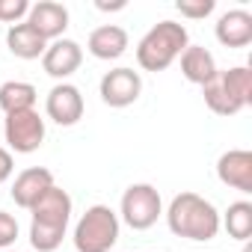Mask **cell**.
I'll return each mask as SVG.
<instances>
[{"label":"cell","mask_w":252,"mask_h":252,"mask_svg":"<svg viewBox=\"0 0 252 252\" xmlns=\"http://www.w3.org/2000/svg\"><path fill=\"white\" fill-rule=\"evenodd\" d=\"M98 89H101V101L104 104H110V107H128V104H134L140 98L143 77L134 68L119 65V68H113V71H107L101 77V86Z\"/></svg>","instance_id":"6"},{"label":"cell","mask_w":252,"mask_h":252,"mask_svg":"<svg viewBox=\"0 0 252 252\" xmlns=\"http://www.w3.org/2000/svg\"><path fill=\"white\" fill-rule=\"evenodd\" d=\"M95 6H98V9H122L125 0H98Z\"/></svg>","instance_id":"26"},{"label":"cell","mask_w":252,"mask_h":252,"mask_svg":"<svg viewBox=\"0 0 252 252\" xmlns=\"http://www.w3.org/2000/svg\"><path fill=\"white\" fill-rule=\"evenodd\" d=\"M217 175H220L222 184H228V187H234L240 193H252V152L231 149V152L220 155Z\"/></svg>","instance_id":"11"},{"label":"cell","mask_w":252,"mask_h":252,"mask_svg":"<svg viewBox=\"0 0 252 252\" xmlns=\"http://www.w3.org/2000/svg\"><path fill=\"white\" fill-rule=\"evenodd\" d=\"M33 214V222H42V225H54V228H68V220H71V196L68 190L63 187H48L42 193V199L30 208Z\"/></svg>","instance_id":"8"},{"label":"cell","mask_w":252,"mask_h":252,"mask_svg":"<svg viewBox=\"0 0 252 252\" xmlns=\"http://www.w3.org/2000/svg\"><path fill=\"white\" fill-rule=\"evenodd\" d=\"M27 15H30L27 21L33 24V30H36L45 42L63 39V33H65V27H68V9H65L63 3H57V0H39V3L30 6Z\"/></svg>","instance_id":"10"},{"label":"cell","mask_w":252,"mask_h":252,"mask_svg":"<svg viewBox=\"0 0 252 252\" xmlns=\"http://www.w3.org/2000/svg\"><path fill=\"white\" fill-rule=\"evenodd\" d=\"M80 63H83V51L74 39H54L42 54L45 71L57 80H65L68 74H74L80 68Z\"/></svg>","instance_id":"9"},{"label":"cell","mask_w":252,"mask_h":252,"mask_svg":"<svg viewBox=\"0 0 252 252\" xmlns=\"http://www.w3.org/2000/svg\"><path fill=\"white\" fill-rule=\"evenodd\" d=\"M65 237V228H54V225H42V222H30V243L39 252H54Z\"/></svg>","instance_id":"21"},{"label":"cell","mask_w":252,"mask_h":252,"mask_svg":"<svg viewBox=\"0 0 252 252\" xmlns=\"http://www.w3.org/2000/svg\"><path fill=\"white\" fill-rule=\"evenodd\" d=\"M3 252H12V249H3Z\"/></svg>","instance_id":"28"},{"label":"cell","mask_w":252,"mask_h":252,"mask_svg":"<svg viewBox=\"0 0 252 252\" xmlns=\"http://www.w3.org/2000/svg\"><path fill=\"white\" fill-rule=\"evenodd\" d=\"M217 63H214V54L208 51V48H202V45H187L184 48V54H181V74L190 80V83H199V86H205V83H211L214 77H217Z\"/></svg>","instance_id":"15"},{"label":"cell","mask_w":252,"mask_h":252,"mask_svg":"<svg viewBox=\"0 0 252 252\" xmlns=\"http://www.w3.org/2000/svg\"><path fill=\"white\" fill-rule=\"evenodd\" d=\"M217 6V0H178V12L187 18H205Z\"/></svg>","instance_id":"23"},{"label":"cell","mask_w":252,"mask_h":252,"mask_svg":"<svg viewBox=\"0 0 252 252\" xmlns=\"http://www.w3.org/2000/svg\"><path fill=\"white\" fill-rule=\"evenodd\" d=\"M48 116L63 125V128H71V125L80 122L83 116V95L74 83H57L51 92H48Z\"/></svg>","instance_id":"7"},{"label":"cell","mask_w":252,"mask_h":252,"mask_svg":"<svg viewBox=\"0 0 252 252\" xmlns=\"http://www.w3.org/2000/svg\"><path fill=\"white\" fill-rule=\"evenodd\" d=\"M202 95H205V104H208L217 116H234V113H240V110H243V104H240L237 98H231V92L222 86L220 71H217V77H214L211 83H205V86H202Z\"/></svg>","instance_id":"18"},{"label":"cell","mask_w":252,"mask_h":252,"mask_svg":"<svg viewBox=\"0 0 252 252\" xmlns=\"http://www.w3.org/2000/svg\"><path fill=\"white\" fill-rule=\"evenodd\" d=\"M163 205H160V193L152 184H131L122 196V217L131 228L146 231L158 222Z\"/></svg>","instance_id":"4"},{"label":"cell","mask_w":252,"mask_h":252,"mask_svg":"<svg viewBox=\"0 0 252 252\" xmlns=\"http://www.w3.org/2000/svg\"><path fill=\"white\" fill-rule=\"evenodd\" d=\"M15 237H18V220L6 211H0V249L12 246Z\"/></svg>","instance_id":"24"},{"label":"cell","mask_w":252,"mask_h":252,"mask_svg":"<svg viewBox=\"0 0 252 252\" xmlns=\"http://www.w3.org/2000/svg\"><path fill=\"white\" fill-rule=\"evenodd\" d=\"M220 80L231 92V98H237L243 107L252 101V68H246V65L225 68V71H220Z\"/></svg>","instance_id":"20"},{"label":"cell","mask_w":252,"mask_h":252,"mask_svg":"<svg viewBox=\"0 0 252 252\" xmlns=\"http://www.w3.org/2000/svg\"><path fill=\"white\" fill-rule=\"evenodd\" d=\"M36 86L27 80H6L0 83V107L6 113H18V110H33L36 107Z\"/></svg>","instance_id":"17"},{"label":"cell","mask_w":252,"mask_h":252,"mask_svg":"<svg viewBox=\"0 0 252 252\" xmlns=\"http://www.w3.org/2000/svg\"><path fill=\"white\" fill-rule=\"evenodd\" d=\"M243 252H252V246H249V243H246V246H243Z\"/></svg>","instance_id":"27"},{"label":"cell","mask_w":252,"mask_h":252,"mask_svg":"<svg viewBox=\"0 0 252 252\" xmlns=\"http://www.w3.org/2000/svg\"><path fill=\"white\" fill-rule=\"evenodd\" d=\"M217 39L225 48H243L252 42V15L246 9H231L217 21Z\"/></svg>","instance_id":"14"},{"label":"cell","mask_w":252,"mask_h":252,"mask_svg":"<svg viewBox=\"0 0 252 252\" xmlns=\"http://www.w3.org/2000/svg\"><path fill=\"white\" fill-rule=\"evenodd\" d=\"M27 12H30L27 0H0V21L6 24H18Z\"/></svg>","instance_id":"22"},{"label":"cell","mask_w":252,"mask_h":252,"mask_svg":"<svg viewBox=\"0 0 252 252\" xmlns=\"http://www.w3.org/2000/svg\"><path fill=\"white\" fill-rule=\"evenodd\" d=\"M166 222H169L172 234L187 237V240H214L217 231H220V214H217V208L205 196L190 193V190L178 193L169 202Z\"/></svg>","instance_id":"1"},{"label":"cell","mask_w":252,"mask_h":252,"mask_svg":"<svg viewBox=\"0 0 252 252\" xmlns=\"http://www.w3.org/2000/svg\"><path fill=\"white\" fill-rule=\"evenodd\" d=\"M225 231L234 240H249L252 237V202H231L225 211Z\"/></svg>","instance_id":"19"},{"label":"cell","mask_w":252,"mask_h":252,"mask_svg":"<svg viewBox=\"0 0 252 252\" xmlns=\"http://www.w3.org/2000/svg\"><path fill=\"white\" fill-rule=\"evenodd\" d=\"M6 45H9V51H12L15 57H21V60H36V57H42L45 48H48V42L33 30L30 21L9 24V30H6Z\"/></svg>","instance_id":"16"},{"label":"cell","mask_w":252,"mask_h":252,"mask_svg":"<svg viewBox=\"0 0 252 252\" xmlns=\"http://www.w3.org/2000/svg\"><path fill=\"white\" fill-rule=\"evenodd\" d=\"M119 240V217L107 205H92L74 225L77 252H110Z\"/></svg>","instance_id":"3"},{"label":"cell","mask_w":252,"mask_h":252,"mask_svg":"<svg viewBox=\"0 0 252 252\" xmlns=\"http://www.w3.org/2000/svg\"><path fill=\"white\" fill-rule=\"evenodd\" d=\"M6 143L9 149L30 155L45 143V119L36 110H18L6 113Z\"/></svg>","instance_id":"5"},{"label":"cell","mask_w":252,"mask_h":252,"mask_svg":"<svg viewBox=\"0 0 252 252\" xmlns=\"http://www.w3.org/2000/svg\"><path fill=\"white\" fill-rule=\"evenodd\" d=\"M48 187H54V172L45 169V166H30V169H24V172L15 178V184H12V199H15L18 208H27V211H30V208L42 199V193H45Z\"/></svg>","instance_id":"12"},{"label":"cell","mask_w":252,"mask_h":252,"mask_svg":"<svg viewBox=\"0 0 252 252\" xmlns=\"http://www.w3.org/2000/svg\"><path fill=\"white\" fill-rule=\"evenodd\" d=\"M86 48L98 60H116V57L125 54V48H128V33H125V27H119V24H101V27H95L89 33Z\"/></svg>","instance_id":"13"},{"label":"cell","mask_w":252,"mask_h":252,"mask_svg":"<svg viewBox=\"0 0 252 252\" xmlns=\"http://www.w3.org/2000/svg\"><path fill=\"white\" fill-rule=\"evenodd\" d=\"M187 27L172 21V18H163L158 21L137 45V63L146 68V71H163L172 65L175 57L184 54L187 48Z\"/></svg>","instance_id":"2"},{"label":"cell","mask_w":252,"mask_h":252,"mask_svg":"<svg viewBox=\"0 0 252 252\" xmlns=\"http://www.w3.org/2000/svg\"><path fill=\"white\" fill-rule=\"evenodd\" d=\"M9 175H12V155L0 146V184H3Z\"/></svg>","instance_id":"25"}]
</instances>
